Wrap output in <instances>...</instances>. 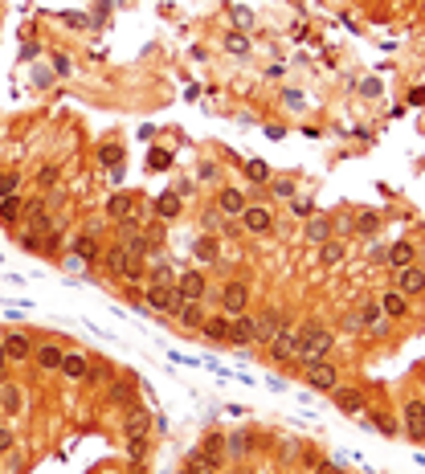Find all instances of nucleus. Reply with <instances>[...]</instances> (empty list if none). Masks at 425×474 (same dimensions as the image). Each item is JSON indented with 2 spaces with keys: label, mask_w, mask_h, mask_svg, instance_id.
Here are the masks:
<instances>
[{
  "label": "nucleus",
  "mask_w": 425,
  "mask_h": 474,
  "mask_svg": "<svg viewBox=\"0 0 425 474\" xmlns=\"http://www.w3.org/2000/svg\"><path fill=\"white\" fill-rule=\"evenodd\" d=\"M331 344H335V335H331L328 327H319V323H303V327H299V344H295V352L311 364V360H323V356L331 352Z\"/></svg>",
  "instance_id": "nucleus-1"
},
{
  "label": "nucleus",
  "mask_w": 425,
  "mask_h": 474,
  "mask_svg": "<svg viewBox=\"0 0 425 474\" xmlns=\"http://www.w3.org/2000/svg\"><path fill=\"white\" fill-rule=\"evenodd\" d=\"M147 303H151V311H160V315H176V307L184 299H180L176 283H151L147 286Z\"/></svg>",
  "instance_id": "nucleus-2"
},
{
  "label": "nucleus",
  "mask_w": 425,
  "mask_h": 474,
  "mask_svg": "<svg viewBox=\"0 0 425 474\" xmlns=\"http://www.w3.org/2000/svg\"><path fill=\"white\" fill-rule=\"evenodd\" d=\"M307 384H311V388H323V393L339 388V372H335V364H328V360H311V364H307Z\"/></svg>",
  "instance_id": "nucleus-3"
},
{
  "label": "nucleus",
  "mask_w": 425,
  "mask_h": 474,
  "mask_svg": "<svg viewBox=\"0 0 425 474\" xmlns=\"http://www.w3.org/2000/svg\"><path fill=\"white\" fill-rule=\"evenodd\" d=\"M405 433L409 442H425V401H405Z\"/></svg>",
  "instance_id": "nucleus-4"
},
{
  "label": "nucleus",
  "mask_w": 425,
  "mask_h": 474,
  "mask_svg": "<svg viewBox=\"0 0 425 474\" xmlns=\"http://www.w3.org/2000/svg\"><path fill=\"white\" fill-rule=\"evenodd\" d=\"M393 290H401L405 299L421 294V290H425V270H417V266H401V270H397V286H393Z\"/></svg>",
  "instance_id": "nucleus-5"
},
{
  "label": "nucleus",
  "mask_w": 425,
  "mask_h": 474,
  "mask_svg": "<svg viewBox=\"0 0 425 474\" xmlns=\"http://www.w3.org/2000/svg\"><path fill=\"white\" fill-rule=\"evenodd\" d=\"M176 290H180V299L196 303V299L205 294V274H201V270H180V278H176Z\"/></svg>",
  "instance_id": "nucleus-6"
},
{
  "label": "nucleus",
  "mask_w": 425,
  "mask_h": 474,
  "mask_svg": "<svg viewBox=\"0 0 425 474\" xmlns=\"http://www.w3.org/2000/svg\"><path fill=\"white\" fill-rule=\"evenodd\" d=\"M147 429H151L147 409H143V405H131L127 417H123V433H127V438H147Z\"/></svg>",
  "instance_id": "nucleus-7"
},
{
  "label": "nucleus",
  "mask_w": 425,
  "mask_h": 474,
  "mask_svg": "<svg viewBox=\"0 0 425 474\" xmlns=\"http://www.w3.org/2000/svg\"><path fill=\"white\" fill-rule=\"evenodd\" d=\"M221 303H225L229 315H241L245 303H250V286H245V283H229L225 290H221Z\"/></svg>",
  "instance_id": "nucleus-8"
},
{
  "label": "nucleus",
  "mask_w": 425,
  "mask_h": 474,
  "mask_svg": "<svg viewBox=\"0 0 425 474\" xmlns=\"http://www.w3.org/2000/svg\"><path fill=\"white\" fill-rule=\"evenodd\" d=\"M295 344H299V332L278 327V335L270 339V356H274V360H286V356H295Z\"/></svg>",
  "instance_id": "nucleus-9"
},
{
  "label": "nucleus",
  "mask_w": 425,
  "mask_h": 474,
  "mask_svg": "<svg viewBox=\"0 0 425 474\" xmlns=\"http://www.w3.org/2000/svg\"><path fill=\"white\" fill-rule=\"evenodd\" d=\"M380 311H384L389 319H405V315H409V299H405L401 290H384V294H380Z\"/></svg>",
  "instance_id": "nucleus-10"
},
{
  "label": "nucleus",
  "mask_w": 425,
  "mask_h": 474,
  "mask_svg": "<svg viewBox=\"0 0 425 474\" xmlns=\"http://www.w3.org/2000/svg\"><path fill=\"white\" fill-rule=\"evenodd\" d=\"M335 393V409L339 413H364V393L360 388H331Z\"/></svg>",
  "instance_id": "nucleus-11"
},
{
  "label": "nucleus",
  "mask_w": 425,
  "mask_h": 474,
  "mask_svg": "<svg viewBox=\"0 0 425 474\" xmlns=\"http://www.w3.org/2000/svg\"><path fill=\"white\" fill-rule=\"evenodd\" d=\"M217 213L241 217V213H245V196H241L237 189H221V196H217Z\"/></svg>",
  "instance_id": "nucleus-12"
},
{
  "label": "nucleus",
  "mask_w": 425,
  "mask_h": 474,
  "mask_svg": "<svg viewBox=\"0 0 425 474\" xmlns=\"http://www.w3.org/2000/svg\"><path fill=\"white\" fill-rule=\"evenodd\" d=\"M0 348H4V356H8V360H25V356H33V344H29V335H21V332L4 335V339H0Z\"/></svg>",
  "instance_id": "nucleus-13"
},
{
  "label": "nucleus",
  "mask_w": 425,
  "mask_h": 474,
  "mask_svg": "<svg viewBox=\"0 0 425 474\" xmlns=\"http://www.w3.org/2000/svg\"><path fill=\"white\" fill-rule=\"evenodd\" d=\"M62 348L58 344H41V348H33V360H37V368L41 372H53V368H62Z\"/></svg>",
  "instance_id": "nucleus-14"
},
{
  "label": "nucleus",
  "mask_w": 425,
  "mask_h": 474,
  "mask_svg": "<svg viewBox=\"0 0 425 474\" xmlns=\"http://www.w3.org/2000/svg\"><path fill=\"white\" fill-rule=\"evenodd\" d=\"M25 217V201L13 192V196H0V225H17Z\"/></svg>",
  "instance_id": "nucleus-15"
},
{
  "label": "nucleus",
  "mask_w": 425,
  "mask_h": 474,
  "mask_svg": "<svg viewBox=\"0 0 425 474\" xmlns=\"http://www.w3.org/2000/svg\"><path fill=\"white\" fill-rule=\"evenodd\" d=\"M258 323V335H254V344H270L274 335H278V327H283V319H278V311H266L262 319H254Z\"/></svg>",
  "instance_id": "nucleus-16"
},
{
  "label": "nucleus",
  "mask_w": 425,
  "mask_h": 474,
  "mask_svg": "<svg viewBox=\"0 0 425 474\" xmlns=\"http://www.w3.org/2000/svg\"><path fill=\"white\" fill-rule=\"evenodd\" d=\"M107 213L115 217V221H127V217L135 213V196H131V192H115V196L107 201Z\"/></svg>",
  "instance_id": "nucleus-17"
},
{
  "label": "nucleus",
  "mask_w": 425,
  "mask_h": 474,
  "mask_svg": "<svg viewBox=\"0 0 425 474\" xmlns=\"http://www.w3.org/2000/svg\"><path fill=\"white\" fill-rule=\"evenodd\" d=\"M254 335H258V323L250 315H241L237 323H229V344H254Z\"/></svg>",
  "instance_id": "nucleus-18"
},
{
  "label": "nucleus",
  "mask_w": 425,
  "mask_h": 474,
  "mask_svg": "<svg viewBox=\"0 0 425 474\" xmlns=\"http://www.w3.org/2000/svg\"><path fill=\"white\" fill-rule=\"evenodd\" d=\"M380 315H384V311H380V303H377V299H368V303L360 307L356 327H364V332H377V335H380Z\"/></svg>",
  "instance_id": "nucleus-19"
},
{
  "label": "nucleus",
  "mask_w": 425,
  "mask_h": 474,
  "mask_svg": "<svg viewBox=\"0 0 425 474\" xmlns=\"http://www.w3.org/2000/svg\"><path fill=\"white\" fill-rule=\"evenodd\" d=\"M217 466H221V458H217V454L196 450L189 458V466H184V470H189V474H217Z\"/></svg>",
  "instance_id": "nucleus-20"
},
{
  "label": "nucleus",
  "mask_w": 425,
  "mask_h": 474,
  "mask_svg": "<svg viewBox=\"0 0 425 474\" xmlns=\"http://www.w3.org/2000/svg\"><path fill=\"white\" fill-rule=\"evenodd\" d=\"M331 229H335V221L331 217H311L307 221V241H331Z\"/></svg>",
  "instance_id": "nucleus-21"
},
{
  "label": "nucleus",
  "mask_w": 425,
  "mask_h": 474,
  "mask_svg": "<svg viewBox=\"0 0 425 474\" xmlns=\"http://www.w3.org/2000/svg\"><path fill=\"white\" fill-rule=\"evenodd\" d=\"M156 217H160V221L180 217V192H160V201H156Z\"/></svg>",
  "instance_id": "nucleus-22"
},
{
  "label": "nucleus",
  "mask_w": 425,
  "mask_h": 474,
  "mask_svg": "<svg viewBox=\"0 0 425 474\" xmlns=\"http://www.w3.org/2000/svg\"><path fill=\"white\" fill-rule=\"evenodd\" d=\"M241 221H245V229H250V233H270V225H274L266 209H245V213H241Z\"/></svg>",
  "instance_id": "nucleus-23"
},
{
  "label": "nucleus",
  "mask_w": 425,
  "mask_h": 474,
  "mask_svg": "<svg viewBox=\"0 0 425 474\" xmlns=\"http://www.w3.org/2000/svg\"><path fill=\"white\" fill-rule=\"evenodd\" d=\"M25 213H29V225H33L29 233H46V229H49V213H46V205H41V201H29V205H25Z\"/></svg>",
  "instance_id": "nucleus-24"
},
{
  "label": "nucleus",
  "mask_w": 425,
  "mask_h": 474,
  "mask_svg": "<svg viewBox=\"0 0 425 474\" xmlns=\"http://www.w3.org/2000/svg\"><path fill=\"white\" fill-rule=\"evenodd\" d=\"M58 372H66L70 380H82V377H90V364H86V356H62Z\"/></svg>",
  "instance_id": "nucleus-25"
},
{
  "label": "nucleus",
  "mask_w": 425,
  "mask_h": 474,
  "mask_svg": "<svg viewBox=\"0 0 425 474\" xmlns=\"http://www.w3.org/2000/svg\"><path fill=\"white\" fill-rule=\"evenodd\" d=\"M0 409H4V413H21L25 409V393L17 384H4V388H0Z\"/></svg>",
  "instance_id": "nucleus-26"
},
{
  "label": "nucleus",
  "mask_w": 425,
  "mask_h": 474,
  "mask_svg": "<svg viewBox=\"0 0 425 474\" xmlns=\"http://www.w3.org/2000/svg\"><path fill=\"white\" fill-rule=\"evenodd\" d=\"M176 319H180L184 327H201V323H205V311H201V303H189V299H184V303L176 307Z\"/></svg>",
  "instance_id": "nucleus-27"
},
{
  "label": "nucleus",
  "mask_w": 425,
  "mask_h": 474,
  "mask_svg": "<svg viewBox=\"0 0 425 474\" xmlns=\"http://www.w3.org/2000/svg\"><path fill=\"white\" fill-rule=\"evenodd\" d=\"M98 160H102V168H107V172H115V176H119V164H123V147H119V143H102V147H98Z\"/></svg>",
  "instance_id": "nucleus-28"
},
{
  "label": "nucleus",
  "mask_w": 425,
  "mask_h": 474,
  "mask_svg": "<svg viewBox=\"0 0 425 474\" xmlns=\"http://www.w3.org/2000/svg\"><path fill=\"white\" fill-rule=\"evenodd\" d=\"M127 262H131V245H123V241H119L115 250L107 254V270H111V274H123V270H127Z\"/></svg>",
  "instance_id": "nucleus-29"
},
{
  "label": "nucleus",
  "mask_w": 425,
  "mask_h": 474,
  "mask_svg": "<svg viewBox=\"0 0 425 474\" xmlns=\"http://www.w3.org/2000/svg\"><path fill=\"white\" fill-rule=\"evenodd\" d=\"M389 262H393L397 270H401V266H413V245H409V241H397V245L389 250Z\"/></svg>",
  "instance_id": "nucleus-30"
},
{
  "label": "nucleus",
  "mask_w": 425,
  "mask_h": 474,
  "mask_svg": "<svg viewBox=\"0 0 425 474\" xmlns=\"http://www.w3.org/2000/svg\"><path fill=\"white\" fill-rule=\"evenodd\" d=\"M201 332L221 344V339H229V323H225V319H205V323H201Z\"/></svg>",
  "instance_id": "nucleus-31"
},
{
  "label": "nucleus",
  "mask_w": 425,
  "mask_h": 474,
  "mask_svg": "<svg viewBox=\"0 0 425 474\" xmlns=\"http://www.w3.org/2000/svg\"><path fill=\"white\" fill-rule=\"evenodd\" d=\"M335 262H344V245H339V241H323V250H319V266H335Z\"/></svg>",
  "instance_id": "nucleus-32"
},
{
  "label": "nucleus",
  "mask_w": 425,
  "mask_h": 474,
  "mask_svg": "<svg viewBox=\"0 0 425 474\" xmlns=\"http://www.w3.org/2000/svg\"><path fill=\"white\" fill-rule=\"evenodd\" d=\"M380 229V213H360V221H356V233H377Z\"/></svg>",
  "instance_id": "nucleus-33"
},
{
  "label": "nucleus",
  "mask_w": 425,
  "mask_h": 474,
  "mask_svg": "<svg viewBox=\"0 0 425 474\" xmlns=\"http://www.w3.org/2000/svg\"><path fill=\"white\" fill-rule=\"evenodd\" d=\"M111 401L123 405V409H131V405H135V393H131L127 384H111Z\"/></svg>",
  "instance_id": "nucleus-34"
},
{
  "label": "nucleus",
  "mask_w": 425,
  "mask_h": 474,
  "mask_svg": "<svg viewBox=\"0 0 425 474\" xmlns=\"http://www.w3.org/2000/svg\"><path fill=\"white\" fill-rule=\"evenodd\" d=\"M245 176H250L254 184H266V180H270V168L262 164V160H250V164H245Z\"/></svg>",
  "instance_id": "nucleus-35"
},
{
  "label": "nucleus",
  "mask_w": 425,
  "mask_h": 474,
  "mask_svg": "<svg viewBox=\"0 0 425 474\" xmlns=\"http://www.w3.org/2000/svg\"><path fill=\"white\" fill-rule=\"evenodd\" d=\"M74 254H78V258H95L98 254L95 237H74Z\"/></svg>",
  "instance_id": "nucleus-36"
},
{
  "label": "nucleus",
  "mask_w": 425,
  "mask_h": 474,
  "mask_svg": "<svg viewBox=\"0 0 425 474\" xmlns=\"http://www.w3.org/2000/svg\"><path fill=\"white\" fill-rule=\"evenodd\" d=\"M127 454H131V462L140 466L143 454H147V438H127Z\"/></svg>",
  "instance_id": "nucleus-37"
},
{
  "label": "nucleus",
  "mask_w": 425,
  "mask_h": 474,
  "mask_svg": "<svg viewBox=\"0 0 425 474\" xmlns=\"http://www.w3.org/2000/svg\"><path fill=\"white\" fill-rule=\"evenodd\" d=\"M147 164L156 168V172H164V168L172 164V156H168L164 147H156V151H147Z\"/></svg>",
  "instance_id": "nucleus-38"
},
{
  "label": "nucleus",
  "mask_w": 425,
  "mask_h": 474,
  "mask_svg": "<svg viewBox=\"0 0 425 474\" xmlns=\"http://www.w3.org/2000/svg\"><path fill=\"white\" fill-rule=\"evenodd\" d=\"M196 258H201V262H212V258H217V241L201 237V241H196Z\"/></svg>",
  "instance_id": "nucleus-39"
},
{
  "label": "nucleus",
  "mask_w": 425,
  "mask_h": 474,
  "mask_svg": "<svg viewBox=\"0 0 425 474\" xmlns=\"http://www.w3.org/2000/svg\"><path fill=\"white\" fill-rule=\"evenodd\" d=\"M290 213L295 217H315V205H311L307 196H295V201H290Z\"/></svg>",
  "instance_id": "nucleus-40"
},
{
  "label": "nucleus",
  "mask_w": 425,
  "mask_h": 474,
  "mask_svg": "<svg viewBox=\"0 0 425 474\" xmlns=\"http://www.w3.org/2000/svg\"><path fill=\"white\" fill-rule=\"evenodd\" d=\"M372 426H377L380 433H389V438H397V421H393V417H384V413H377V417H372Z\"/></svg>",
  "instance_id": "nucleus-41"
},
{
  "label": "nucleus",
  "mask_w": 425,
  "mask_h": 474,
  "mask_svg": "<svg viewBox=\"0 0 425 474\" xmlns=\"http://www.w3.org/2000/svg\"><path fill=\"white\" fill-rule=\"evenodd\" d=\"M17 192V172H0V196H13Z\"/></svg>",
  "instance_id": "nucleus-42"
},
{
  "label": "nucleus",
  "mask_w": 425,
  "mask_h": 474,
  "mask_svg": "<svg viewBox=\"0 0 425 474\" xmlns=\"http://www.w3.org/2000/svg\"><path fill=\"white\" fill-rule=\"evenodd\" d=\"M250 446H254V438H250V433H237L234 442H229V450H234V454H245Z\"/></svg>",
  "instance_id": "nucleus-43"
},
{
  "label": "nucleus",
  "mask_w": 425,
  "mask_h": 474,
  "mask_svg": "<svg viewBox=\"0 0 425 474\" xmlns=\"http://www.w3.org/2000/svg\"><path fill=\"white\" fill-rule=\"evenodd\" d=\"M221 446H225V433H209L205 438V454H221Z\"/></svg>",
  "instance_id": "nucleus-44"
},
{
  "label": "nucleus",
  "mask_w": 425,
  "mask_h": 474,
  "mask_svg": "<svg viewBox=\"0 0 425 474\" xmlns=\"http://www.w3.org/2000/svg\"><path fill=\"white\" fill-rule=\"evenodd\" d=\"M225 46H229V53H245V37H241V33H229V41H225Z\"/></svg>",
  "instance_id": "nucleus-45"
},
{
  "label": "nucleus",
  "mask_w": 425,
  "mask_h": 474,
  "mask_svg": "<svg viewBox=\"0 0 425 474\" xmlns=\"http://www.w3.org/2000/svg\"><path fill=\"white\" fill-rule=\"evenodd\" d=\"M151 283H172V270H168L164 262H160V266H151Z\"/></svg>",
  "instance_id": "nucleus-46"
},
{
  "label": "nucleus",
  "mask_w": 425,
  "mask_h": 474,
  "mask_svg": "<svg viewBox=\"0 0 425 474\" xmlns=\"http://www.w3.org/2000/svg\"><path fill=\"white\" fill-rule=\"evenodd\" d=\"M8 450H13V429L0 426V454H8Z\"/></svg>",
  "instance_id": "nucleus-47"
},
{
  "label": "nucleus",
  "mask_w": 425,
  "mask_h": 474,
  "mask_svg": "<svg viewBox=\"0 0 425 474\" xmlns=\"http://www.w3.org/2000/svg\"><path fill=\"white\" fill-rule=\"evenodd\" d=\"M37 180H41V189L58 184V168H41V176H37Z\"/></svg>",
  "instance_id": "nucleus-48"
},
{
  "label": "nucleus",
  "mask_w": 425,
  "mask_h": 474,
  "mask_svg": "<svg viewBox=\"0 0 425 474\" xmlns=\"http://www.w3.org/2000/svg\"><path fill=\"white\" fill-rule=\"evenodd\" d=\"M315 474H344V466H335V462H319Z\"/></svg>",
  "instance_id": "nucleus-49"
},
{
  "label": "nucleus",
  "mask_w": 425,
  "mask_h": 474,
  "mask_svg": "<svg viewBox=\"0 0 425 474\" xmlns=\"http://www.w3.org/2000/svg\"><path fill=\"white\" fill-rule=\"evenodd\" d=\"M274 192H278V196H295V184H290V180H278V184H274Z\"/></svg>",
  "instance_id": "nucleus-50"
},
{
  "label": "nucleus",
  "mask_w": 425,
  "mask_h": 474,
  "mask_svg": "<svg viewBox=\"0 0 425 474\" xmlns=\"http://www.w3.org/2000/svg\"><path fill=\"white\" fill-rule=\"evenodd\" d=\"M53 66H58V74H70V57H62V53H58V57H53Z\"/></svg>",
  "instance_id": "nucleus-51"
},
{
  "label": "nucleus",
  "mask_w": 425,
  "mask_h": 474,
  "mask_svg": "<svg viewBox=\"0 0 425 474\" xmlns=\"http://www.w3.org/2000/svg\"><path fill=\"white\" fill-rule=\"evenodd\" d=\"M8 372V356H4V348H0V377Z\"/></svg>",
  "instance_id": "nucleus-52"
},
{
  "label": "nucleus",
  "mask_w": 425,
  "mask_h": 474,
  "mask_svg": "<svg viewBox=\"0 0 425 474\" xmlns=\"http://www.w3.org/2000/svg\"><path fill=\"white\" fill-rule=\"evenodd\" d=\"M180 474H189V470H180Z\"/></svg>",
  "instance_id": "nucleus-53"
}]
</instances>
